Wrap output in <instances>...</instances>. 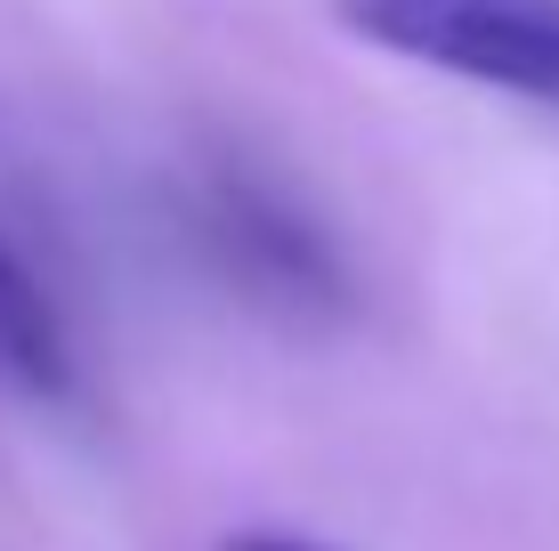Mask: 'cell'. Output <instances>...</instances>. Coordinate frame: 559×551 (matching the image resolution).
<instances>
[{"label":"cell","mask_w":559,"mask_h":551,"mask_svg":"<svg viewBox=\"0 0 559 551\" xmlns=\"http://www.w3.org/2000/svg\"><path fill=\"white\" fill-rule=\"evenodd\" d=\"M0 373H16L25 390H66V333H57L49 292L25 276V260L0 236Z\"/></svg>","instance_id":"3"},{"label":"cell","mask_w":559,"mask_h":551,"mask_svg":"<svg viewBox=\"0 0 559 551\" xmlns=\"http://www.w3.org/2000/svg\"><path fill=\"white\" fill-rule=\"evenodd\" d=\"M333 16L390 57L559 106V0H333Z\"/></svg>","instance_id":"1"},{"label":"cell","mask_w":559,"mask_h":551,"mask_svg":"<svg viewBox=\"0 0 559 551\" xmlns=\"http://www.w3.org/2000/svg\"><path fill=\"white\" fill-rule=\"evenodd\" d=\"M195 236L219 268H236L252 292L284 300V309H341V268L317 236H308L300 212H284L267 187L252 179H211L195 203Z\"/></svg>","instance_id":"2"},{"label":"cell","mask_w":559,"mask_h":551,"mask_svg":"<svg viewBox=\"0 0 559 551\" xmlns=\"http://www.w3.org/2000/svg\"><path fill=\"white\" fill-rule=\"evenodd\" d=\"M227 551H324V543H308V536H236Z\"/></svg>","instance_id":"4"}]
</instances>
